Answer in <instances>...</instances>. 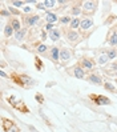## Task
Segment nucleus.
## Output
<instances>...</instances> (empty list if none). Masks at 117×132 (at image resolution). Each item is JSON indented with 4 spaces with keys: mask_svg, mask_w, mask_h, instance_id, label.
I'll use <instances>...</instances> for the list:
<instances>
[{
    "mask_svg": "<svg viewBox=\"0 0 117 132\" xmlns=\"http://www.w3.org/2000/svg\"><path fill=\"white\" fill-rule=\"evenodd\" d=\"M12 32H13V27L12 26H7V27H5V35H7V36H11V35H12Z\"/></svg>",
    "mask_w": 117,
    "mask_h": 132,
    "instance_id": "nucleus-14",
    "label": "nucleus"
},
{
    "mask_svg": "<svg viewBox=\"0 0 117 132\" xmlns=\"http://www.w3.org/2000/svg\"><path fill=\"white\" fill-rule=\"evenodd\" d=\"M84 8H85V9H88V11L95 9V3H93V1H85L84 3Z\"/></svg>",
    "mask_w": 117,
    "mask_h": 132,
    "instance_id": "nucleus-6",
    "label": "nucleus"
},
{
    "mask_svg": "<svg viewBox=\"0 0 117 132\" xmlns=\"http://www.w3.org/2000/svg\"><path fill=\"white\" fill-rule=\"evenodd\" d=\"M105 88H108V89H110V91H113V89H115V87H113L112 84H109V83H105Z\"/></svg>",
    "mask_w": 117,
    "mask_h": 132,
    "instance_id": "nucleus-22",
    "label": "nucleus"
},
{
    "mask_svg": "<svg viewBox=\"0 0 117 132\" xmlns=\"http://www.w3.org/2000/svg\"><path fill=\"white\" fill-rule=\"evenodd\" d=\"M12 4L15 5V7H20V5H23V1H13Z\"/></svg>",
    "mask_w": 117,
    "mask_h": 132,
    "instance_id": "nucleus-23",
    "label": "nucleus"
},
{
    "mask_svg": "<svg viewBox=\"0 0 117 132\" xmlns=\"http://www.w3.org/2000/svg\"><path fill=\"white\" fill-rule=\"evenodd\" d=\"M68 21H69V19H68V18H63L61 19V23H68Z\"/></svg>",
    "mask_w": 117,
    "mask_h": 132,
    "instance_id": "nucleus-25",
    "label": "nucleus"
},
{
    "mask_svg": "<svg viewBox=\"0 0 117 132\" xmlns=\"http://www.w3.org/2000/svg\"><path fill=\"white\" fill-rule=\"evenodd\" d=\"M1 15H3V16H7L8 12H7V11H1Z\"/></svg>",
    "mask_w": 117,
    "mask_h": 132,
    "instance_id": "nucleus-28",
    "label": "nucleus"
},
{
    "mask_svg": "<svg viewBox=\"0 0 117 132\" xmlns=\"http://www.w3.org/2000/svg\"><path fill=\"white\" fill-rule=\"evenodd\" d=\"M59 56H60V51H59V48H52V57L55 59V60H57Z\"/></svg>",
    "mask_w": 117,
    "mask_h": 132,
    "instance_id": "nucleus-7",
    "label": "nucleus"
},
{
    "mask_svg": "<svg viewBox=\"0 0 117 132\" xmlns=\"http://www.w3.org/2000/svg\"><path fill=\"white\" fill-rule=\"evenodd\" d=\"M80 24H81V21H80L79 19H73V20L71 21V27H72V28H77Z\"/></svg>",
    "mask_w": 117,
    "mask_h": 132,
    "instance_id": "nucleus-12",
    "label": "nucleus"
},
{
    "mask_svg": "<svg viewBox=\"0 0 117 132\" xmlns=\"http://www.w3.org/2000/svg\"><path fill=\"white\" fill-rule=\"evenodd\" d=\"M23 36H24V31H19V32L16 33V39H18V40H21Z\"/></svg>",
    "mask_w": 117,
    "mask_h": 132,
    "instance_id": "nucleus-20",
    "label": "nucleus"
},
{
    "mask_svg": "<svg viewBox=\"0 0 117 132\" xmlns=\"http://www.w3.org/2000/svg\"><path fill=\"white\" fill-rule=\"evenodd\" d=\"M52 27H53V24L48 23V24H47V27H45V29H47V31H51V29H52Z\"/></svg>",
    "mask_w": 117,
    "mask_h": 132,
    "instance_id": "nucleus-24",
    "label": "nucleus"
},
{
    "mask_svg": "<svg viewBox=\"0 0 117 132\" xmlns=\"http://www.w3.org/2000/svg\"><path fill=\"white\" fill-rule=\"evenodd\" d=\"M84 69L80 68V67H76L75 68V76L77 77V79H84Z\"/></svg>",
    "mask_w": 117,
    "mask_h": 132,
    "instance_id": "nucleus-2",
    "label": "nucleus"
},
{
    "mask_svg": "<svg viewBox=\"0 0 117 132\" xmlns=\"http://www.w3.org/2000/svg\"><path fill=\"white\" fill-rule=\"evenodd\" d=\"M37 51L39 52H45V51H47V46H44V44H43V46H39Z\"/></svg>",
    "mask_w": 117,
    "mask_h": 132,
    "instance_id": "nucleus-21",
    "label": "nucleus"
},
{
    "mask_svg": "<svg viewBox=\"0 0 117 132\" xmlns=\"http://www.w3.org/2000/svg\"><path fill=\"white\" fill-rule=\"evenodd\" d=\"M77 38H79V35H77V33H76V32H73V31H72V32H69V33H68V39H69L71 41L76 40V39H77Z\"/></svg>",
    "mask_w": 117,
    "mask_h": 132,
    "instance_id": "nucleus-9",
    "label": "nucleus"
},
{
    "mask_svg": "<svg viewBox=\"0 0 117 132\" xmlns=\"http://www.w3.org/2000/svg\"><path fill=\"white\" fill-rule=\"evenodd\" d=\"M108 59H109V57H108V55H101V56H100V59H99V63L104 64V63H107V61H108Z\"/></svg>",
    "mask_w": 117,
    "mask_h": 132,
    "instance_id": "nucleus-13",
    "label": "nucleus"
},
{
    "mask_svg": "<svg viewBox=\"0 0 117 132\" xmlns=\"http://www.w3.org/2000/svg\"><path fill=\"white\" fill-rule=\"evenodd\" d=\"M37 20H39V16H32V18L28 19V24H31V26H32V24H35Z\"/></svg>",
    "mask_w": 117,
    "mask_h": 132,
    "instance_id": "nucleus-15",
    "label": "nucleus"
},
{
    "mask_svg": "<svg viewBox=\"0 0 117 132\" xmlns=\"http://www.w3.org/2000/svg\"><path fill=\"white\" fill-rule=\"evenodd\" d=\"M73 13H75V15H79V13H80V9H79V8H75V9H73Z\"/></svg>",
    "mask_w": 117,
    "mask_h": 132,
    "instance_id": "nucleus-26",
    "label": "nucleus"
},
{
    "mask_svg": "<svg viewBox=\"0 0 117 132\" xmlns=\"http://www.w3.org/2000/svg\"><path fill=\"white\" fill-rule=\"evenodd\" d=\"M107 55H108V57H109V59H115L116 56H117V52L115 51V49H110V51L108 52Z\"/></svg>",
    "mask_w": 117,
    "mask_h": 132,
    "instance_id": "nucleus-16",
    "label": "nucleus"
},
{
    "mask_svg": "<svg viewBox=\"0 0 117 132\" xmlns=\"http://www.w3.org/2000/svg\"><path fill=\"white\" fill-rule=\"evenodd\" d=\"M60 57L63 59V60H68V59H71V53L68 49H61L60 51Z\"/></svg>",
    "mask_w": 117,
    "mask_h": 132,
    "instance_id": "nucleus-3",
    "label": "nucleus"
},
{
    "mask_svg": "<svg viewBox=\"0 0 117 132\" xmlns=\"http://www.w3.org/2000/svg\"><path fill=\"white\" fill-rule=\"evenodd\" d=\"M97 99H99V100H101V102H100V104H109V99H107V97L99 96Z\"/></svg>",
    "mask_w": 117,
    "mask_h": 132,
    "instance_id": "nucleus-17",
    "label": "nucleus"
},
{
    "mask_svg": "<svg viewBox=\"0 0 117 132\" xmlns=\"http://www.w3.org/2000/svg\"><path fill=\"white\" fill-rule=\"evenodd\" d=\"M110 44H112V46H116V44H117V33H115V35L112 36V39H110Z\"/></svg>",
    "mask_w": 117,
    "mask_h": 132,
    "instance_id": "nucleus-19",
    "label": "nucleus"
},
{
    "mask_svg": "<svg viewBox=\"0 0 117 132\" xmlns=\"http://www.w3.org/2000/svg\"><path fill=\"white\" fill-rule=\"evenodd\" d=\"M89 80L92 81V83H96V84H101V79H100L99 76H95V75H92V76L89 77Z\"/></svg>",
    "mask_w": 117,
    "mask_h": 132,
    "instance_id": "nucleus-10",
    "label": "nucleus"
},
{
    "mask_svg": "<svg viewBox=\"0 0 117 132\" xmlns=\"http://www.w3.org/2000/svg\"><path fill=\"white\" fill-rule=\"evenodd\" d=\"M44 5L45 7H53V5H55V1H53V0H45Z\"/></svg>",
    "mask_w": 117,
    "mask_h": 132,
    "instance_id": "nucleus-18",
    "label": "nucleus"
},
{
    "mask_svg": "<svg viewBox=\"0 0 117 132\" xmlns=\"http://www.w3.org/2000/svg\"><path fill=\"white\" fill-rule=\"evenodd\" d=\"M49 36H51V39H52L53 41H56V40H59V38H60V32L57 29H52Z\"/></svg>",
    "mask_w": 117,
    "mask_h": 132,
    "instance_id": "nucleus-4",
    "label": "nucleus"
},
{
    "mask_svg": "<svg viewBox=\"0 0 117 132\" xmlns=\"http://www.w3.org/2000/svg\"><path fill=\"white\" fill-rule=\"evenodd\" d=\"M80 26H81L82 29H88V28H90V27L93 26V21L90 20V19H84V20L81 21V24H80Z\"/></svg>",
    "mask_w": 117,
    "mask_h": 132,
    "instance_id": "nucleus-1",
    "label": "nucleus"
},
{
    "mask_svg": "<svg viewBox=\"0 0 117 132\" xmlns=\"http://www.w3.org/2000/svg\"><path fill=\"white\" fill-rule=\"evenodd\" d=\"M11 26L13 27V29L18 31V32L20 31V23H19V20H16V19H15V20H12V24H11Z\"/></svg>",
    "mask_w": 117,
    "mask_h": 132,
    "instance_id": "nucleus-11",
    "label": "nucleus"
},
{
    "mask_svg": "<svg viewBox=\"0 0 117 132\" xmlns=\"http://www.w3.org/2000/svg\"><path fill=\"white\" fill-rule=\"evenodd\" d=\"M37 8H40V9H43V8H44V3H43V4L40 3V4L37 5Z\"/></svg>",
    "mask_w": 117,
    "mask_h": 132,
    "instance_id": "nucleus-27",
    "label": "nucleus"
},
{
    "mask_svg": "<svg viewBox=\"0 0 117 132\" xmlns=\"http://www.w3.org/2000/svg\"><path fill=\"white\" fill-rule=\"evenodd\" d=\"M82 66L85 67V68H88V69H90L93 67V64L90 63L89 60H88V59H84V60H82Z\"/></svg>",
    "mask_w": 117,
    "mask_h": 132,
    "instance_id": "nucleus-8",
    "label": "nucleus"
},
{
    "mask_svg": "<svg viewBox=\"0 0 117 132\" xmlns=\"http://www.w3.org/2000/svg\"><path fill=\"white\" fill-rule=\"evenodd\" d=\"M47 20H48V23L53 24L56 20H57V16H56L55 13H47Z\"/></svg>",
    "mask_w": 117,
    "mask_h": 132,
    "instance_id": "nucleus-5",
    "label": "nucleus"
}]
</instances>
